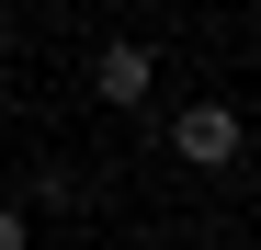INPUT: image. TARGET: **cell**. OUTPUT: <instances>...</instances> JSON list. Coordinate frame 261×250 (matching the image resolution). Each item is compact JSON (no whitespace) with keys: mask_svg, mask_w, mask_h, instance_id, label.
Returning <instances> with one entry per match:
<instances>
[{"mask_svg":"<svg viewBox=\"0 0 261 250\" xmlns=\"http://www.w3.org/2000/svg\"><path fill=\"white\" fill-rule=\"evenodd\" d=\"M239 148H250V114L239 103H182L170 114V159H182V171H239Z\"/></svg>","mask_w":261,"mask_h":250,"instance_id":"6da1fadb","label":"cell"},{"mask_svg":"<svg viewBox=\"0 0 261 250\" xmlns=\"http://www.w3.org/2000/svg\"><path fill=\"white\" fill-rule=\"evenodd\" d=\"M148 91H159V57L137 46V34H102V46H91V103L102 114H137Z\"/></svg>","mask_w":261,"mask_h":250,"instance_id":"7a4b0ae2","label":"cell"},{"mask_svg":"<svg viewBox=\"0 0 261 250\" xmlns=\"http://www.w3.org/2000/svg\"><path fill=\"white\" fill-rule=\"evenodd\" d=\"M0 250H34V205L23 193H0Z\"/></svg>","mask_w":261,"mask_h":250,"instance_id":"3957f363","label":"cell"},{"mask_svg":"<svg viewBox=\"0 0 261 250\" xmlns=\"http://www.w3.org/2000/svg\"><path fill=\"white\" fill-rule=\"evenodd\" d=\"M0 57H12V0H0Z\"/></svg>","mask_w":261,"mask_h":250,"instance_id":"277c9868","label":"cell"}]
</instances>
